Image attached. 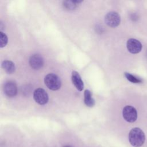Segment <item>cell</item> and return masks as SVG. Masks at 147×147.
Instances as JSON below:
<instances>
[{"instance_id":"3","label":"cell","mask_w":147,"mask_h":147,"mask_svg":"<svg viewBox=\"0 0 147 147\" xmlns=\"http://www.w3.org/2000/svg\"><path fill=\"white\" fill-rule=\"evenodd\" d=\"M122 115L123 118L128 122L133 123L137 118V112L136 109L131 106H126L123 109Z\"/></svg>"},{"instance_id":"9","label":"cell","mask_w":147,"mask_h":147,"mask_svg":"<svg viewBox=\"0 0 147 147\" xmlns=\"http://www.w3.org/2000/svg\"><path fill=\"white\" fill-rule=\"evenodd\" d=\"M71 79L72 83L79 91H82L84 88V83L82 78L79 74V73L76 71H72Z\"/></svg>"},{"instance_id":"4","label":"cell","mask_w":147,"mask_h":147,"mask_svg":"<svg viewBox=\"0 0 147 147\" xmlns=\"http://www.w3.org/2000/svg\"><path fill=\"white\" fill-rule=\"evenodd\" d=\"M106 24L110 27L115 28L121 22V17L119 14L115 11H110L107 13L105 17Z\"/></svg>"},{"instance_id":"11","label":"cell","mask_w":147,"mask_h":147,"mask_svg":"<svg viewBox=\"0 0 147 147\" xmlns=\"http://www.w3.org/2000/svg\"><path fill=\"white\" fill-rule=\"evenodd\" d=\"M84 102L85 105L90 107H92L95 105V100L91 95L90 91L86 90L84 92Z\"/></svg>"},{"instance_id":"14","label":"cell","mask_w":147,"mask_h":147,"mask_svg":"<svg viewBox=\"0 0 147 147\" xmlns=\"http://www.w3.org/2000/svg\"><path fill=\"white\" fill-rule=\"evenodd\" d=\"M8 38L5 33L2 32H0V47L3 48L7 43Z\"/></svg>"},{"instance_id":"15","label":"cell","mask_w":147,"mask_h":147,"mask_svg":"<svg viewBox=\"0 0 147 147\" xmlns=\"http://www.w3.org/2000/svg\"><path fill=\"white\" fill-rule=\"evenodd\" d=\"M64 147H71V146H65Z\"/></svg>"},{"instance_id":"12","label":"cell","mask_w":147,"mask_h":147,"mask_svg":"<svg viewBox=\"0 0 147 147\" xmlns=\"http://www.w3.org/2000/svg\"><path fill=\"white\" fill-rule=\"evenodd\" d=\"M82 1H65L63 2V6L68 10H74L76 8L77 4L81 3Z\"/></svg>"},{"instance_id":"10","label":"cell","mask_w":147,"mask_h":147,"mask_svg":"<svg viewBox=\"0 0 147 147\" xmlns=\"http://www.w3.org/2000/svg\"><path fill=\"white\" fill-rule=\"evenodd\" d=\"M2 68L3 70L8 74H11L14 72L16 69V67L11 61L10 60H5L1 64Z\"/></svg>"},{"instance_id":"13","label":"cell","mask_w":147,"mask_h":147,"mask_svg":"<svg viewBox=\"0 0 147 147\" xmlns=\"http://www.w3.org/2000/svg\"><path fill=\"white\" fill-rule=\"evenodd\" d=\"M125 76L129 81H130V82H132L133 83H139L142 82V80L140 79L137 78V77L134 76V75H133L129 73L125 72Z\"/></svg>"},{"instance_id":"5","label":"cell","mask_w":147,"mask_h":147,"mask_svg":"<svg viewBox=\"0 0 147 147\" xmlns=\"http://www.w3.org/2000/svg\"><path fill=\"white\" fill-rule=\"evenodd\" d=\"M33 98L37 103L44 105L48 101V95L43 88H38L34 90L33 92Z\"/></svg>"},{"instance_id":"1","label":"cell","mask_w":147,"mask_h":147,"mask_svg":"<svg viewBox=\"0 0 147 147\" xmlns=\"http://www.w3.org/2000/svg\"><path fill=\"white\" fill-rule=\"evenodd\" d=\"M129 141L133 146L140 147L145 141V135L140 128H133L129 134Z\"/></svg>"},{"instance_id":"2","label":"cell","mask_w":147,"mask_h":147,"mask_svg":"<svg viewBox=\"0 0 147 147\" xmlns=\"http://www.w3.org/2000/svg\"><path fill=\"white\" fill-rule=\"evenodd\" d=\"M44 83L49 89L53 91L59 90L61 85V82L59 77L52 73L48 74L45 76Z\"/></svg>"},{"instance_id":"6","label":"cell","mask_w":147,"mask_h":147,"mask_svg":"<svg viewBox=\"0 0 147 147\" xmlns=\"http://www.w3.org/2000/svg\"><path fill=\"white\" fill-rule=\"evenodd\" d=\"M126 47L129 52L136 54L141 52L142 45L140 41L135 38H130L126 43Z\"/></svg>"},{"instance_id":"8","label":"cell","mask_w":147,"mask_h":147,"mask_svg":"<svg viewBox=\"0 0 147 147\" xmlns=\"http://www.w3.org/2000/svg\"><path fill=\"white\" fill-rule=\"evenodd\" d=\"M29 65L34 69H39L44 65V59L38 54H34L30 56L29 60Z\"/></svg>"},{"instance_id":"7","label":"cell","mask_w":147,"mask_h":147,"mask_svg":"<svg viewBox=\"0 0 147 147\" xmlns=\"http://www.w3.org/2000/svg\"><path fill=\"white\" fill-rule=\"evenodd\" d=\"M3 91L5 94L10 98L15 96L17 93V87L16 83L9 80L4 84Z\"/></svg>"}]
</instances>
